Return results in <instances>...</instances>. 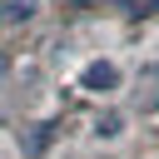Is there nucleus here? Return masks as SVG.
Returning a JSON list of instances; mask_svg holds the SVG:
<instances>
[{"label":"nucleus","mask_w":159,"mask_h":159,"mask_svg":"<svg viewBox=\"0 0 159 159\" xmlns=\"http://www.w3.org/2000/svg\"><path fill=\"white\" fill-rule=\"evenodd\" d=\"M80 89L84 94H119L124 89V70H119V60H89L84 70H80Z\"/></svg>","instance_id":"1"},{"label":"nucleus","mask_w":159,"mask_h":159,"mask_svg":"<svg viewBox=\"0 0 159 159\" xmlns=\"http://www.w3.org/2000/svg\"><path fill=\"white\" fill-rule=\"evenodd\" d=\"M89 134H94V139H119V134H124V114H99V119L89 124Z\"/></svg>","instance_id":"3"},{"label":"nucleus","mask_w":159,"mask_h":159,"mask_svg":"<svg viewBox=\"0 0 159 159\" xmlns=\"http://www.w3.org/2000/svg\"><path fill=\"white\" fill-rule=\"evenodd\" d=\"M0 159H10V154H5V144H0Z\"/></svg>","instance_id":"4"},{"label":"nucleus","mask_w":159,"mask_h":159,"mask_svg":"<svg viewBox=\"0 0 159 159\" xmlns=\"http://www.w3.org/2000/svg\"><path fill=\"white\" fill-rule=\"evenodd\" d=\"M40 15V0H5V25H30Z\"/></svg>","instance_id":"2"}]
</instances>
